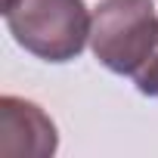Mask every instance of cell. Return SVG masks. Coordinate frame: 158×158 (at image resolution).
<instances>
[{
    "label": "cell",
    "instance_id": "1",
    "mask_svg": "<svg viewBox=\"0 0 158 158\" xmlns=\"http://www.w3.org/2000/svg\"><path fill=\"white\" fill-rule=\"evenodd\" d=\"M3 19L16 44L44 62L77 59L93 22L84 0H13L3 6Z\"/></svg>",
    "mask_w": 158,
    "mask_h": 158
},
{
    "label": "cell",
    "instance_id": "2",
    "mask_svg": "<svg viewBox=\"0 0 158 158\" xmlns=\"http://www.w3.org/2000/svg\"><path fill=\"white\" fill-rule=\"evenodd\" d=\"M158 40L152 0H102L90 22V50L115 74L133 77Z\"/></svg>",
    "mask_w": 158,
    "mask_h": 158
},
{
    "label": "cell",
    "instance_id": "3",
    "mask_svg": "<svg viewBox=\"0 0 158 158\" xmlns=\"http://www.w3.org/2000/svg\"><path fill=\"white\" fill-rule=\"evenodd\" d=\"M59 149L53 118L22 96L0 99V155L3 158H50Z\"/></svg>",
    "mask_w": 158,
    "mask_h": 158
},
{
    "label": "cell",
    "instance_id": "4",
    "mask_svg": "<svg viewBox=\"0 0 158 158\" xmlns=\"http://www.w3.org/2000/svg\"><path fill=\"white\" fill-rule=\"evenodd\" d=\"M133 84H136V90H139L143 96H155V99H158V40H155L152 53L146 56V62L136 68Z\"/></svg>",
    "mask_w": 158,
    "mask_h": 158
},
{
    "label": "cell",
    "instance_id": "5",
    "mask_svg": "<svg viewBox=\"0 0 158 158\" xmlns=\"http://www.w3.org/2000/svg\"><path fill=\"white\" fill-rule=\"evenodd\" d=\"M10 3H13V0H3V6H10Z\"/></svg>",
    "mask_w": 158,
    "mask_h": 158
}]
</instances>
